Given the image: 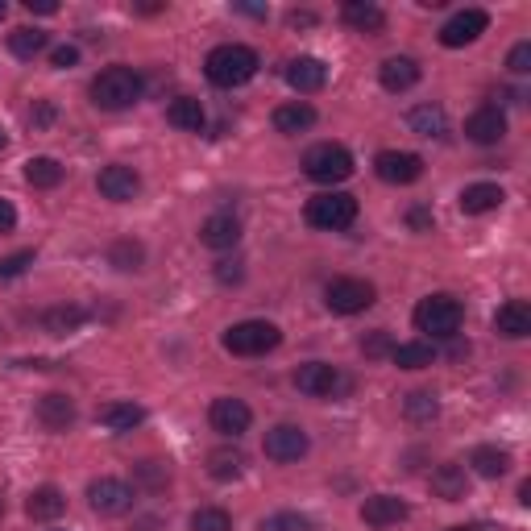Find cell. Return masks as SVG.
Wrapping results in <instances>:
<instances>
[{
    "label": "cell",
    "instance_id": "6da1fadb",
    "mask_svg": "<svg viewBox=\"0 0 531 531\" xmlns=\"http://www.w3.org/2000/svg\"><path fill=\"white\" fill-rule=\"evenodd\" d=\"M258 67H262L258 50L245 46V42H225L204 59V75H208V83H216V88H241V83H249L258 75Z\"/></svg>",
    "mask_w": 531,
    "mask_h": 531
},
{
    "label": "cell",
    "instance_id": "7a4b0ae2",
    "mask_svg": "<svg viewBox=\"0 0 531 531\" xmlns=\"http://www.w3.org/2000/svg\"><path fill=\"white\" fill-rule=\"evenodd\" d=\"M142 100V75L133 67H108L92 79V104L104 113H125Z\"/></svg>",
    "mask_w": 531,
    "mask_h": 531
},
{
    "label": "cell",
    "instance_id": "3957f363",
    "mask_svg": "<svg viewBox=\"0 0 531 531\" xmlns=\"http://www.w3.org/2000/svg\"><path fill=\"white\" fill-rule=\"evenodd\" d=\"M411 320H415L419 332H428L432 341H453L461 332V324H465V307L453 295H428V299H419Z\"/></svg>",
    "mask_w": 531,
    "mask_h": 531
},
{
    "label": "cell",
    "instance_id": "277c9868",
    "mask_svg": "<svg viewBox=\"0 0 531 531\" xmlns=\"http://www.w3.org/2000/svg\"><path fill=\"white\" fill-rule=\"evenodd\" d=\"M303 216H307V225H312V229L341 233V229H349L353 220H357V200H353L349 191H320V195L307 200Z\"/></svg>",
    "mask_w": 531,
    "mask_h": 531
},
{
    "label": "cell",
    "instance_id": "5b68a950",
    "mask_svg": "<svg viewBox=\"0 0 531 531\" xmlns=\"http://www.w3.org/2000/svg\"><path fill=\"white\" fill-rule=\"evenodd\" d=\"M278 345H283V332L270 320H241L225 332V349L237 357H262V353H274Z\"/></svg>",
    "mask_w": 531,
    "mask_h": 531
},
{
    "label": "cell",
    "instance_id": "8992f818",
    "mask_svg": "<svg viewBox=\"0 0 531 531\" xmlns=\"http://www.w3.org/2000/svg\"><path fill=\"white\" fill-rule=\"evenodd\" d=\"M303 175L307 179H316V183H345L353 175V154L337 142H320L303 154Z\"/></svg>",
    "mask_w": 531,
    "mask_h": 531
},
{
    "label": "cell",
    "instance_id": "52a82bcc",
    "mask_svg": "<svg viewBox=\"0 0 531 531\" xmlns=\"http://www.w3.org/2000/svg\"><path fill=\"white\" fill-rule=\"evenodd\" d=\"M374 299H378V291H374V283H366V278H332L328 291H324L328 312H337V316L366 312V307H374Z\"/></svg>",
    "mask_w": 531,
    "mask_h": 531
},
{
    "label": "cell",
    "instance_id": "ba28073f",
    "mask_svg": "<svg viewBox=\"0 0 531 531\" xmlns=\"http://www.w3.org/2000/svg\"><path fill=\"white\" fill-rule=\"evenodd\" d=\"M486 30H490V13L486 9H461V13H453L449 21L440 25V42L449 50H461V46H473Z\"/></svg>",
    "mask_w": 531,
    "mask_h": 531
},
{
    "label": "cell",
    "instance_id": "9c48e42d",
    "mask_svg": "<svg viewBox=\"0 0 531 531\" xmlns=\"http://www.w3.org/2000/svg\"><path fill=\"white\" fill-rule=\"evenodd\" d=\"M88 502H92V511L96 515H129L133 511V486L121 482V478H96L88 486Z\"/></svg>",
    "mask_w": 531,
    "mask_h": 531
},
{
    "label": "cell",
    "instance_id": "30bf717a",
    "mask_svg": "<svg viewBox=\"0 0 531 531\" xmlns=\"http://www.w3.org/2000/svg\"><path fill=\"white\" fill-rule=\"evenodd\" d=\"M295 386L303 390V395H312V399H332L349 382L341 378L337 366H328V361H307V366L295 370Z\"/></svg>",
    "mask_w": 531,
    "mask_h": 531
},
{
    "label": "cell",
    "instance_id": "8fae6325",
    "mask_svg": "<svg viewBox=\"0 0 531 531\" xmlns=\"http://www.w3.org/2000/svg\"><path fill=\"white\" fill-rule=\"evenodd\" d=\"M262 453L270 461H278V465H291V461H299L307 453V432L299 424H274L266 432V440H262Z\"/></svg>",
    "mask_w": 531,
    "mask_h": 531
},
{
    "label": "cell",
    "instance_id": "7c38bea8",
    "mask_svg": "<svg viewBox=\"0 0 531 531\" xmlns=\"http://www.w3.org/2000/svg\"><path fill=\"white\" fill-rule=\"evenodd\" d=\"M374 171L382 183H395V187H407L424 175V158L419 154H407V150H382L374 158Z\"/></svg>",
    "mask_w": 531,
    "mask_h": 531
},
{
    "label": "cell",
    "instance_id": "4fadbf2b",
    "mask_svg": "<svg viewBox=\"0 0 531 531\" xmlns=\"http://www.w3.org/2000/svg\"><path fill=\"white\" fill-rule=\"evenodd\" d=\"M96 187H100L104 200L129 204V200H137V191H142V175H137L133 166H125V162H113V166H104V171H100Z\"/></svg>",
    "mask_w": 531,
    "mask_h": 531
},
{
    "label": "cell",
    "instance_id": "5bb4252c",
    "mask_svg": "<svg viewBox=\"0 0 531 531\" xmlns=\"http://www.w3.org/2000/svg\"><path fill=\"white\" fill-rule=\"evenodd\" d=\"M208 424L220 432V436H245L249 432V424H254V411H249V403H241V399H216L212 407H208Z\"/></svg>",
    "mask_w": 531,
    "mask_h": 531
},
{
    "label": "cell",
    "instance_id": "9a60e30c",
    "mask_svg": "<svg viewBox=\"0 0 531 531\" xmlns=\"http://www.w3.org/2000/svg\"><path fill=\"white\" fill-rule=\"evenodd\" d=\"M465 137H469V142H478V146L502 142V137H507V113H502L498 104H482L478 113L465 121Z\"/></svg>",
    "mask_w": 531,
    "mask_h": 531
},
{
    "label": "cell",
    "instance_id": "2e32d148",
    "mask_svg": "<svg viewBox=\"0 0 531 531\" xmlns=\"http://www.w3.org/2000/svg\"><path fill=\"white\" fill-rule=\"evenodd\" d=\"M38 424L46 432H67L75 424V399L63 395V390H50V395L38 399Z\"/></svg>",
    "mask_w": 531,
    "mask_h": 531
},
{
    "label": "cell",
    "instance_id": "e0dca14e",
    "mask_svg": "<svg viewBox=\"0 0 531 531\" xmlns=\"http://www.w3.org/2000/svg\"><path fill=\"white\" fill-rule=\"evenodd\" d=\"M494 332H498V337H507V341L531 337V307L523 299H507L494 312Z\"/></svg>",
    "mask_w": 531,
    "mask_h": 531
},
{
    "label": "cell",
    "instance_id": "ac0fdd59",
    "mask_svg": "<svg viewBox=\"0 0 531 531\" xmlns=\"http://www.w3.org/2000/svg\"><path fill=\"white\" fill-rule=\"evenodd\" d=\"M403 519H407V502L395 494H370L361 502V523H370V527H395Z\"/></svg>",
    "mask_w": 531,
    "mask_h": 531
},
{
    "label": "cell",
    "instance_id": "d6986e66",
    "mask_svg": "<svg viewBox=\"0 0 531 531\" xmlns=\"http://www.w3.org/2000/svg\"><path fill=\"white\" fill-rule=\"evenodd\" d=\"M200 241L208 249H233L241 241V220L233 212H212L200 225Z\"/></svg>",
    "mask_w": 531,
    "mask_h": 531
},
{
    "label": "cell",
    "instance_id": "ffe728a7",
    "mask_svg": "<svg viewBox=\"0 0 531 531\" xmlns=\"http://www.w3.org/2000/svg\"><path fill=\"white\" fill-rule=\"evenodd\" d=\"M324 79H328V67H324L320 59H312V54H299V59L287 63V83H291L295 92H303V96L320 92Z\"/></svg>",
    "mask_w": 531,
    "mask_h": 531
},
{
    "label": "cell",
    "instance_id": "44dd1931",
    "mask_svg": "<svg viewBox=\"0 0 531 531\" xmlns=\"http://www.w3.org/2000/svg\"><path fill=\"white\" fill-rule=\"evenodd\" d=\"M341 21L353 25L357 34H382L386 30V13L374 5V0H345V5H341Z\"/></svg>",
    "mask_w": 531,
    "mask_h": 531
},
{
    "label": "cell",
    "instance_id": "7402d4cb",
    "mask_svg": "<svg viewBox=\"0 0 531 531\" xmlns=\"http://www.w3.org/2000/svg\"><path fill=\"white\" fill-rule=\"evenodd\" d=\"M378 79H382V88L386 92H411L415 83H419V63L415 59H407V54H395V59H386L382 67H378Z\"/></svg>",
    "mask_w": 531,
    "mask_h": 531
},
{
    "label": "cell",
    "instance_id": "603a6c76",
    "mask_svg": "<svg viewBox=\"0 0 531 531\" xmlns=\"http://www.w3.org/2000/svg\"><path fill=\"white\" fill-rule=\"evenodd\" d=\"M432 494H440L444 502H461L469 494V473H465V465H457V461L436 465L432 469Z\"/></svg>",
    "mask_w": 531,
    "mask_h": 531
},
{
    "label": "cell",
    "instance_id": "cb8c5ba5",
    "mask_svg": "<svg viewBox=\"0 0 531 531\" xmlns=\"http://www.w3.org/2000/svg\"><path fill=\"white\" fill-rule=\"evenodd\" d=\"M67 511V498L59 486H38L30 498H25V515L38 519V523H50V519H59Z\"/></svg>",
    "mask_w": 531,
    "mask_h": 531
},
{
    "label": "cell",
    "instance_id": "d4e9b609",
    "mask_svg": "<svg viewBox=\"0 0 531 531\" xmlns=\"http://www.w3.org/2000/svg\"><path fill=\"white\" fill-rule=\"evenodd\" d=\"M166 121H171L175 129L183 133H204V104L195 100V96H175L171 104H166Z\"/></svg>",
    "mask_w": 531,
    "mask_h": 531
},
{
    "label": "cell",
    "instance_id": "484cf974",
    "mask_svg": "<svg viewBox=\"0 0 531 531\" xmlns=\"http://www.w3.org/2000/svg\"><path fill=\"white\" fill-rule=\"evenodd\" d=\"M507 195H502V187L498 183H469L465 191H461V212L465 216H486V212H494Z\"/></svg>",
    "mask_w": 531,
    "mask_h": 531
},
{
    "label": "cell",
    "instance_id": "4316f807",
    "mask_svg": "<svg viewBox=\"0 0 531 531\" xmlns=\"http://www.w3.org/2000/svg\"><path fill=\"white\" fill-rule=\"evenodd\" d=\"M133 486L142 494H162L166 486H171V465L158 461V457H146L133 465Z\"/></svg>",
    "mask_w": 531,
    "mask_h": 531
},
{
    "label": "cell",
    "instance_id": "83f0119b",
    "mask_svg": "<svg viewBox=\"0 0 531 531\" xmlns=\"http://www.w3.org/2000/svg\"><path fill=\"white\" fill-rule=\"evenodd\" d=\"M204 465H208V478H216V482H233V478H241V469H245V453L233 449V444H220V449L208 453Z\"/></svg>",
    "mask_w": 531,
    "mask_h": 531
},
{
    "label": "cell",
    "instance_id": "f1b7e54d",
    "mask_svg": "<svg viewBox=\"0 0 531 531\" xmlns=\"http://www.w3.org/2000/svg\"><path fill=\"white\" fill-rule=\"evenodd\" d=\"M316 125V108L303 104V100H291V104H278L274 108V129L278 133H303Z\"/></svg>",
    "mask_w": 531,
    "mask_h": 531
},
{
    "label": "cell",
    "instance_id": "f546056e",
    "mask_svg": "<svg viewBox=\"0 0 531 531\" xmlns=\"http://www.w3.org/2000/svg\"><path fill=\"white\" fill-rule=\"evenodd\" d=\"M96 419L108 432H133L137 424H146V411L137 407V403H104Z\"/></svg>",
    "mask_w": 531,
    "mask_h": 531
},
{
    "label": "cell",
    "instance_id": "4dcf8cb0",
    "mask_svg": "<svg viewBox=\"0 0 531 531\" xmlns=\"http://www.w3.org/2000/svg\"><path fill=\"white\" fill-rule=\"evenodd\" d=\"M469 465H473V473H482V478H502V473L511 469V453L494 449V444H478V449L469 453Z\"/></svg>",
    "mask_w": 531,
    "mask_h": 531
},
{
    "label": "cell",
    "instance_id": "1f68e13d",
    "mask_svg": "<svg viewBox=\"0 0 531 531\" xmlns=\"http://www.w3.org/2000/svg\"><path fill=\"white\" fill-rule=\"evenodd\" d=\"M407 125H411L419 137H444V133H449V117H444L440 104H419V108H411Z\"/></svg>",
    "mask_w": 531,
    "mask_h": 531
},
{
    "label": "cell",
    "instance_id": "d6a6232c",
    "mask_svg": "<svg viewBox=\"0 0 531 531\" xmlns=\"http://www.w3.org/2000/svg\"><path fill=\"white\" fill-rule=\"evenodd\" d=\"M63 166H59V158H30L25 162V183L30 187H38V191H50V187H59L63 183Z\"/></svg>",
    "mask_w": 531,
    "mask_h": 531
},
{
    "label": "cell",
    "instance_id": "836d02e7",
    "mask_svg": "<svg viewBox=\"0 0 531 531\" xmlns=\"http://www.w3.org/2000/svg\"><path fill=\"white\" fill-rule=\"evenodd\" d=\"M390 361H395L399 370H424L436 361V349L428 341H407V345H395L390 349Z\"/></svg>",
    "mask_w": 531,
    "mask_h": 531
},
{
    "label": "cell",
    "instance_id": "e575fe53",
    "mask_svg": "<svg viewBox=\"0 0 531 531\" xmlns=\"http://www.w3.org/2000/svg\"><path fill=\"white\" fill-rule=\"evenodd\" d=\"M83 320H88L83 307H50V312L42 316V328L50 332V337H67V332H75Z\"/></svg>",
    "mask_w": 531,
    "mask_h": 531
},
{
    "label": "cell",
    "instance_id": "d590c367",
    "mask_svg": "<svg viewBox=\"0 0 531 531\" xmlns=\"http://www.w3.org/2000/svg\"><path fill=\"white\" fill-rule=\"evenodd\" d=\"M403 415L411 419V424H432V419L440 415V403L432 390H411V395L403 399Z\"/></svg>",
    "mask_w": 531,
    "mask_h": 531
},
{
    "label": "cell",
    "instance_id": "8d00e7d4",
    "mask_svg": "<svg viewBox=\"0 0 531 531\" xmlns=\"http://www.w3.org/2000/svg\"><path fill=\"white\" fill-rule=\"evenodd\" d=\"M108 262H113L117 270H142L146 262V245L133 241V237H121L113 249H108Z\"/></svg>",
    "mask_w": 531,
    "mask_h": 531
},
{
    "label": "cell",
    "instance_id": "74e56055",
    "mask_svg": "<svg viewBox=\"0 0 531 531\" xmlns=\"http://www.w3.org/2000/svg\"><path fill=\"white\" fill-rule=\"evenodd\" d=\"M9 50L17 54V59H38V54L46 50V34L30 30V25H21V30L9 34Z\"/></svg>",
    "mask_w": 531,
    "mask_h": 531
},
{
    "label": "cell",
    "instance_id": "f35d334b",
    "mask_svg": "<svg viewBox=\"0 0 531 531\" xmlns=\"http://www.w3.org/2000/svg\"><path fill=\"white\" fill-rule=\"evenodd\" d=\"M191 531H233V519L220 507H200L191 515Z\"/></svg>",
    "mask_w": 531,
    "mask_h": 531
},
{
    "label": "cell",
    "instance_id": "ab89813d",
    "mask_svg": "<svg viewBox=\"0 0 531 531\" xmlns=\"http://www.w3.org/2000/svg\"><path fill=\"white\" fill-rule=\"evenodd\" d=\"M262 531H312V519L299 511H278V515L262 519Z\"/></svg>",
    "mask_w": 531,
    "mask_h": 531
},
{
    "label": "cell",
    "instance_id": "60d3db41",
    "mask_svg": "<svg viewBox=\"0 0 531 531\" xmlns=\"http://www.w3.org/2000/svg\"><path fill=\"white\" fill-rule=\"evenodd\" d=\"M30 266H34V249H21V254L0 258V283H5V278H17V274H25Z\"/></svg>",
    "mask_w": 531,
    "mask_h": 531
},
{
    "label": "cell",
    "instance_id": "b9f144b4",
    "mask_svg": "<svg viewBox=\"0 0 531 531\" xmlns=\"http://www.w3.org/2000/svg\"><path fill=\"white\" fill-rule=\"evenodd\" d=\"M390 349H395V341H390L386 328H374L370 337H361V353L366 357H390Z\"/></svg>",
    "mask_w": 531,
    "mask_h": 531
},
{
    "label": "cell",
    "instance_id": "7bdbcfd3",
    "mask_svg": "<svg viewBox=\"0 0 531 531\" xmlns=\"http://www.w3.org/2000/svg\"><path fill=\"white\" fill-rule=\"evenodd\" d=\"M507 67H511V75H527V71H531V42H515V46H511Z\"/></svg>",
    "mask_w": 531,
    "mask_h": 531
},
{
    "label": "cell",
    "instance_id": "ee69618b",
    "mask_svg": "<svg viewBox=\"0 0 531 531\" xmlns=\"http://www.w3.org/2000/svg\"><path fill=\"white\" fill-rule=\"evenodd\" d=\"M50 63L59 67V71L75 67V63H79V46H71V42H67V46H59V50H50Z\"/></svg>",
    "mask_w": 531,
    "mask_h": 531
},
{
    "label": "cell",
    "instance_id": "f6af8a7d",
    "mask_svg": "<svg viewBox=\"0 0 531 531\" xmlns=\"http://www.w3.org/2000/svg\"><path fill=\"white\" fill-rule=\"evenodd\" d=\"M241 278H245L241 262H216V283H225V287H233V283H241Z\"/></svg>",
    "mask_w": 531,
    "mask_h": 531
},
{
    "label": "cell",
    "instance_id": "bcb514c9",
    "mask_svg": "<svg viewBox=\"0 0 531 531\" xmlns=\"http://www.w3.org/2000/svg\"><path fill=\"white\" fill-rule=\"evenodd\" d=\"M30 121H34V129H46V125L54 121V104H46V100H42V104L34 108V113H30Z\"/></svg>",
    "mask_w": 531,
    "mask_h": 531
},
{
    "label": "cell",
    "instance_id": "7dc6e473",
    "mask_svg": "<svg viewBox=\"0 0 531 531\" xmlns=\"http://www.w3.org/2000/svg\"><path fill=\"white\" fill-rule=\"evenodd\" d=\"M13 225H17V208L9 200H0V233H13Z\"/></svg>",
    "mask_w": 531,
    "mask_h": 531
},
{
    "label": "cell",
    "instance_id": "c3c4849f",
    "mask_svg": "<svg viewBox=\"0 0 531 531\" xmlns=\"http://www.w3.org/2000/svg\"><path fill=\"white\" fill-rule=\"evenodd\" d=\"M25 9H30V13H42V17H54V13H59V5H54V0H25Z\"/></svg>",
    "mask_w": 531,
    "mask_h": 531
},
{
    "label": "cell",
    "instance_id": "681fc988",
    "mask_svg": "<svg viewBox=\"0 0 531 531\" xmlns=\"http://www.w3.org/2000/svg\"><path fill=\"white\" fill-rule=\"evenodd\" d=\"M237 13H245V17H258V21H266V9H262V5H237Z\"/></svg>",
    "mask_w": 531,
    "mask_h": 531
},
{
    "label": "cell",
    "instance_id": "f907efd6",
    "mask_svg": "<svg viewBox=\"0 0 531 531\" xmlns=\"http://www.w3.org/2000/svg\"><path fill=\"white\" fill-rule=\"evenodd\" d=\"M411 225H415V229H424V225H432V216H428L424 208H415V212H411Z\"/></svg>",
    "mask_w": 531,
    "mask_h": 531
},
{
    "label": "cell",
    "instance_id": "816d5d0a",
    "mask_svg": "<svg viewBox=\"0 0 531 531\" xmlns=\"http://www.w3.org/2000/svg\"><path fill=\"white\" fill-rule=\"evenodd\" d=\"M519 502H523V507H531V482H519Z\"/></svg>",
    "mask_w": 531,
    "mask_h": 531
},
{
    "label": "cell",
    "instance_id": "f5cc1de1",
    "mask_svg": "<svg viewBox=\"0 0 531 531\" xmlns=\"http://www.w3.org/2000/svg\"><path fill=\"white\" fill-rule=\"evenodd\" d=\"M312 21H316L312 13H291V25H312Z\"/></svg>",
    "mask_w": 531,
    "mask_h": 531
},
{
    "label": "cell",
    "instance_id": "db71d44e",
    "mask_svg": "<svg viewBox=\"0 0 531 531\" xmlns=\"http://www.w3.org/2000/svg\"><path fill=\"white\" fill-rule=\"evenodd\" d=\"M9 17V5H5V0H0V21H5Z\"/></svg>",
    "mask_w": 531,
    "mask_h": 531
},
{
    "label": "cell",
    "instance_id": "11a10c76",
    "mask_svg": "<svg viewBox=\"0 0 531 531\" xmlns=\"http://www.w3.org/2000/svg\"><path fill=\"white\" fill-rule=\"evenodd\" d=\"M9 146V137H5V129H0V150H5Z\"/></svg>",
    "mask_w": 531,
    "mask_h": 531
},
{
    "label": "cell",
    "instance_id": "9f6ffc18",
    "mask_svg": "<svg viewBox=\"0 0 531 531\" xmlns=\"http://www.w3.org/2000/svg\"><path fill=\"white\" fill-rule=\"evenodd\" d=\"M0 515H5V494H0Z\"/></svg>",
    "mask_w": 531,
    "mask_h": 531
}]
</instances>
